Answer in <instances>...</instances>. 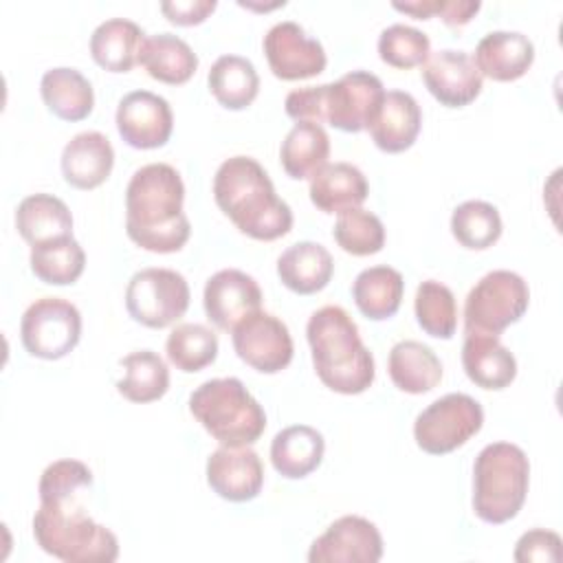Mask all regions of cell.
<instances>
[{"label": "cell", "instance_id": "6da1fadb", "mask_svg": "<svg viewBox=\"0 0 563 563\" xmlns=\"http://www.w3.org/2000/svg\"><path fill=\"white\" fill-rule=\"evenodd\" d=\"M185 185L167 163H150L136 169L125 189L128 238L152 253H176L191 233L183 213Z\"/></svg>", "mask_w": 563, "mask_h": 563}, {"label": "cell", "instance_id": "7a4b0ae2", "mask_svg": "<svg viewBox=\"0 0 563 563\" xmlns=\"http://www.w3.org/2000/svg\"><path fill=\"white\" fill-rule=\"evenodd\" d=\"M216 205L253 240H277L292 227L290 207L275 194L266 169L251 156L227 158L213 176Z\"/></svg>", "mask_w": 563, "mask_h": 563}, {"label": "cell", "instance_id": "3957f363", "mask_svg": "<svg viewBox=\"0 0 563 563\" xmlns=\"http://www.w3.org/2000/svg\"><path fill=\"white\" fill-rule=\"evenodd\" d=\"M306 336L314 372L325 387L352 396L374 383V356L363 345L358 325L345 308L323 306L314 310L308 319Z\"/></svg>", "mask_w": 563, "mask_h": 563}, {"label": "cell", "instance_id": "277c9868", "mask_svg": "<svg viewBox=\"0 0 563 563\" xmlns=\"http://www.w3.org/2000/svg\"><path fill=\"white\" fill-rule=\"evenodd\" d=\"M35 543L66 563H112L119 541L106 526L92 521L77 497L66 501H40L33 517Z\"/></svg>", "mask_w": 563, "mask_h": 563}, {"label": "cell", "instance_id": "5b68a950", "mask_svg": "<svg viewBox=\"0 0 563 563\" xmlns=\"http://www.w3.org/2000/svg\"><path fill=\"white\" fill-rule=\"evenodd\" d=\"M530 462L512 442L486 444L473 464V510L486 523H506L521 510Z\"/></svg>", "mask_w": 563, "mask_h": 563}, {"label": "cell", "instance_id": "8992f818", "mask_svg": "<svg viewBox=\"0 0 563 563\" xmlns=\"http://www.w3.org/2000/svg\"><path fill=\"white\" fill-rule=\"evenodd\" d=\"M191 416L224 446H251L266 429V413L240 378H211L189 396Z\"/></svg>", "mask_w": 563, "mask_h": 563}, {"label": "cell", "instance_id": "52a82bcc", "mask_svg": "<svg viewBox=\"0 0 563 563\" xmlns=\"http://www.w3.org/2000/svg\"><path fill=\"white\" fill-rule=\"evenodd\" d=\"M530 303V290L521 275L497 268L486 273L466 295L464 330L482 334H501L519 321Z\"/></svg>", "mask_w": 563, "mask_h": 563}, {"label": "cell", "instance_id": "ba28073f", "mask_svg": "<svg viewBox=\"0 0 563 563\" xmlns=\"http://www.w3.org/2000/svg\"><path fill=\"white\" fill-rule=\"evenodd\" d=\"M484 424L482 405L468 394H446L422 409L413 422L416 444L431 455H444L466 444Z\"/></svg>", "mask_w": 563, "mask_h": 563}, {"label": "cell", "instance_id": "9c48e42d", "mask_svg": "<svg viewBox=\"0 0 563 563\" xmlns=\"http://www.w3.org/2000/svg\"><path fill=\"white\" fill-rule=\"evenodd\" d=\"M189 284L172 268H143L125 288L130 317L147 328H167L189 308Z\"/></svg>", "mask_w": 563, "mask_h": 563}, {"label": "cell", "instance_id": "30bf717a", "mask_svg": "<svg viewBox=\"0 0 563 563\" xmlns=\"http://www.w3.org/2000/svg\"><path fill=\"white\" fill-rule=\"evenodd\" d=\"M81 336V314L62 297L35 299L22 314L20 339L31 356L57 361L66 356Z\"/></svg>", "mask_w": 563, "mask_h": 563}, {"label": "cell", "instance_id": "8fae6325", "mask_svg": "<svg viewBox=\"0 0 563 563\" xmlns=\"http://www.w3.org/2000/svg\"><path fill=\"white\" fill-rule=\"evenodd\" d=\"M235 354L262 374H277L292 361V336L286 323L264 310L244 317L233 330Z\"/></svg>", "mask_w": 563, "mask_h": 563}, {"label": "cell", "instance_id": "7c38bea8", "mask_svg": "<svg viewBox=\"0 0 563 563\" xmlns=\"http://www.w3.org/2000/svg\"><path fill=\"white\" fill-rule=\"evenodd\" d=\"M264 55L275 77L286 81L308 79L323 73L328 57L319 40L310 37L292 20L277 22L264 35Z\"/></svg>", "mask_w": 563, "mask_h": 563}, {"label": "cell", "instance_id": "4fadbf2b", "mask_svg": "<svg viewBox=\"0 0 563 563\" xmlns=\"http://www.w3.org/2000/svg\"><path fill=\"white\" fill-rule=\"evenodd\" d=\"M325 86V121L343 132L367 130L385 97L383 81L367 70H350Z\"/></svg>", "mask_w": 563, "mask_h": 563}, {"label": "cell", "instance_id": "5bb4252c", "mask_svg": "<svg viewBox=\"0 0 563 563\" xmlns=\"http://www.w3.org/2000/svg\"><path fill=\"white\" fill-rule=\"evenodd\" d=\"M383 556L378 528L358 515L339 517L310 545V563H376Z\"/></svg>", "mask_w": 563, "mask_h": 563}, {"label": "cell", "instance_id": "9a60e30c", "mask_svg": "<svg viewBox=\"0 0 563 563\" xmlns=\"http://www.w3.org/2000/svg\"><path fill=\"white\" fill-rule=\"evenodd\" d=\"M117 130L136 150H154L169 141L174 114L161 95L150 90L128 92L117 106Z\"/></svg>", "mask_w": 563, "mask_h": 563}, {"label": "cell", "instance_id": "2e32d148", "mask_svg": "<svg viewBox=\"0 0 563 563\" xmlns=\"http://www.w3.org/2000/svg\"><path fill=\"white\" fill-rule=\"evenodd\" d=\"M202 303L209 321L231 332L244 317L262 308V290L244 271L222 268L207 279Z\"/></svg>", "mask_w": 563, "mask_h": 563}, {"label": "cell", "instance_id": "e0dca14e", "mask_svg": "<svg viewBox=\"0 0 563 563\" xmlns=\"http://www.w3.org/2000/svg\"><path fill=\"white\" fill-rule=\"evenodd\" d=\"M429 92L446 108H464L482 92V75L466 51L442 48L422 64Z\"/></svg>", "mask_w": 563, "mask_h": 563}, {"label": "cell", "instance_id": "ac0fdd59", "mask_svg": "<svg viewBox=\"0 0 563 563\" xmlns=\"http://www.w3.org/2000/svg\"><path fill=\"white\" fill-rule=\"evenodd\" d=\"M207 482L227 501H251L264 484L260 455L249 446H220L207 460Z\"/></svg>", "mask_w": 563, "mask_h": 563}, {"label": "cell", "instance_id": "d6986e66", "mask_svg": "<svg viewBox=\"0 0 563 563\" xmlns=\"http://www.w3.org/2000/svg\"><path fill=\"white\" fill-rule=\"evenodd\" d=\"M420 125L422 112L418 101L409 92L389 90L385 92L367 130L378 150L387 154H398L416 143Z\"/></svg>", "mask_w": 563, "mask_h": 563}, {"label": "cell", "instance_id": "ffe728a7", "mask_svg": "<svg viewBox=\"0 0 563 563\" xmlns=\"http://www.w3.org/2000/svg\"><path fill=\"white\" fill-rule=\"evenodd\" d=\"M479 75L495 81H515L528 73L534 62V46L519 31H490L477 46L473 57Z\"/></svg>", "mask_w": 563, "mask_h": 563}, {"label": "cell", "instance_id": "44dd1931", "mask_svg": "<svg viewBox=\"0 0 563 563\" xmlns=\"http://www.w3.org/2000/svg\"><path fill=\"white\" fill-rule=\"evenodd\" d=\"M114 150L106 134L88 130L75 134L62 152V174L75 189H95L110 176Z\"/></svg>", "mask_w": 563, "mask_h": 563}, {"label": "cell", "instance_id": "7402d4cb", "mask_svg": "<svg viewBox=\"0 0 563 563\" xmlns=\"http://www.w3.org/2000/svg\"><path fill=\"white\" fill-rule=\"evenodd\" d=\"M462 365L482 389H504L517 376V361L497 334L468 332L462 345Z\"/></svg>", "mask_w": 563, "mask_h": 563}, {"label": "cell", "instance_id": "603a6c76", "mask_svg": "<svg viewBox=\"0 0 563 563\" xmlns=\"http://www.w3.org/2000/svg\"><path fill=\"white\" fill-rule=\"evenodd\" d=\"M367 194V178L352 163H328L310 178V200L323 213L361 207Z\"/></svg>", "mask_w": 563, "mask_h": 563}, {"label": "cell", "instance_id": "cb8c5ba5", "mask_svg": "<svg viewBox=\"0 0 563 563\" xmlns=\"http://www.w3.org/2000/svg\"><path fill=\"white\" fill-rule=\"evenodd\" d=\"M145 44L143 29L128 18H110L101 22L90 35L92 59L110 73L132 70Z\"/></svg>", "mask_w": 563, "mask_h": 563}, {"label": "cell", "instance_id": "d4e9b609", "mask_svg": "<svg viewBox=\"0 0 563 563\" xmlns=\"http://www.w3.org/2000/svg\"><path fill=\"white\" fill-rule=\"evenodd\" d=\"M334 262L330 251L319 242H297L288 246L277 260V275L282 284L297 295H312L332 279Z\"/></svg>", "mask_w": 563, "mask_h": 563}, {"label": "cell", "instance_id": "484cf974", "mask_svg": "<svg viewBox=\"0 0 563 563\" xmlns=\"http://www.w3.org/2000/svg\"><path fill=\"white\" fill-rule=\"evenodd\" d=\"M15 229L31 244H44L73 235V213L64 200L51 194L26 196L15 209Z\"/></svg>", "mask_w": 563, "mask_h": 563}, {"label": "cell", "instance_id": "4316f807", "mask_svg": "<svg viewBox=\"0 0 563 563\" xmlns=\"http://www.w3.org/2000/svg\"><path fill=\"white\" fill-rule=\"evenodd\" d=\"M325 440L308 424H292L282 429L271 442V462L275 471L288 479L310 475L323 460Z\"/></svg>", "mask_w": 563, "mask_h": 563}, {"label": "cell", "instance_id": "83f0119b", "mask_svg": "<svg viewBox=\"0 0 563 563\" xmlns=\"http://www.w3.org/2000/svg\"><path fill=\"white\" fill-rule=\"evenodd\" d=\"M387 369L391 383L407 394L431 391L442 380V363L435 352L420 341H398L389 350Z\"/></svg>", "mask_w": 563, "mask_h": 563}, {"label": "cell", "instance_id": "f1b7e54d", "mask_svg": "<svg viewBox=\"0 0 563 563\" xmlns=\"http://www.w3.org/2000/svg\"><path fill=\"white\" fill-rule=\"evenodd\" d=\"M40 92L46 108L64 121H81L95 106L90 81L77 68L68 66L46 70L40 81Z\"/></svg>", "mask_w": 563, "mask_h": 563}, {"label": "cell", "instance_id": "f546056e", "mask_svg": "<svg viewBox=\"0 0 563 563\" xmlns=\"http://www.w3.org/2000/svg\"><path fill=\"white\" fill-rule=\"evenodd\" d=\"M402 292V275L387 264L361 271L352 284V297L356 308L372 321L394 317L400 308Z\"/></svg>", "mask_w": 563, "mask_h": 563}, {"label": "cell", "instance_id": "4dcf8cb0", "mask_svg": "<svg viewBox=\"0 0 563 563\" xmlns=\"http://www.w3.org/2000/svg\"><path fill=\"white\" fill-rule=\"evenodd\" d=\"M139 64L145 66L152 79L163 84H185L198 68V55L191 46L172 33H156L145 37Z\"/></svg>", "mask_w": 563, "mask_h": 563}, {"label": "cell", "instance_id": "1f68e13d", "mask_svg": "<svg viewBox=\"0 0 563 563\" xmlns=\"http://www.w3.org/2000/svg\"><path fill=\"white\" fill-rule=\"evenodd\" d=\"M211 95L229 110H244L260 92V77L251 59L242 55H222L207 75Z\"/></svg>", "mask_w": 563, "mask_h": 563}, {"label": "cell", "instance_id": "d6a6232c", "mask_svg": "<svg viewBox=\"0 0 563 563\" xmlns=\"http://www.w3.org/2000/svg\"><path fill=\"white\" fill-rule=\"evenodd\" d=\"M330 156V136L317 123H295L279 147V161L290 178H312Z\"/></svg>", "mask_w": 563, "mask_h": 563}, {"label": "cell", "instance_id": "836d02e7", "mask_svg": "<svg viewBox=\"0 0 563 563\" xmlns=\"http://www.w3.org/2000/svg\"><path fill=\"white\" fill-rule=\"evenodd\" d=\"M125 376L117 389L130 402H152L169 389V369L165 361L152 350H136L121 358Z\"/></svg>", "mask_w": 563, "mask_h": 563}, {"label": "cell", "instance_id": "e575fe53", "mask_svg": "<svg viewBox=\"0 0 563 563\" xmlns=\"http://www.w3.org/2000/svg\"><path fill=\"white\" fill-rule=\"evenodd\" d=\"M29 264L33 275L53 286H66L79 279L86 266V253L81 244L70 235V238H59L51 240L37 246H31Z\"/></svg>", "mask_w": 563, "mask_h": 563}, {"label": "cell", "instance_id": "d590c367", "mask_svg": "<svg viewBox=\"0 0 563 563\" xmlns=\"http://www.w3.org/2000/svg\"><path fill=\"white\" fill-rule=\"evenodd\" d=\"M165 352L176 369L194 374L216 361L218 334L202 323H178L165 341Z\"/></svg>", "mask_w": 563, "mask_h": 563}, {"label": "cell", "instance_id": "8d00e7d4", "mask_svg": "<svg viewBox=\"0 0 563 563\" xmlns=\"http://www.w3.org/2000/svg\"><path fill=\"white\" fill-rule=\"evenodd\" d=\"M451 233L466 249H488L501 235V216L486 200H466L453 209Z\"/></svg>", "mask_w": 563, "mask_h": 563}, {"label": "cell", "instance_id": "74e56055", "mask_svg": "<svg viewBox=\"0 0 563 563\" xmlns=\"http://www.w3.org/2000/svg\"><path fill=\"white\" fill-rule=\"evenodd\" d=\"M413 310L420 328L435 339H451L457 328V306L449 286L424 279L413 299Z\"/></svg>", "mask_w": 563, "mask_h": 563}, {"label": "cell", "instance_id": "f35d334b", "mask_svg": "<svg viewBox=\"0 0 563 563\" xmlns=\"http://www.w3.org/2000/svg\"><path fill=\"white\" fill-rule=\"evenodd\" d=\"M332 238L350 255H374L385 246V227L376 213L354 207L339 213Z\"/></svg>", "mask_w": 563, "mask_h": 563}, {"label": "cell", "instance_id": "ab89813d", "mask_svg": "<svg viewBox=\"0 0 563 563\" xmlns=\"http://www.w3.org/2000/svg\"><path fill=\"white\" fill-rule=\"evenodd\" d=\"M378 55L394 68L422 66L431 55V42L427 33L409 24H389L378 35Z\"/></svg>", "mask_w": 563, "mask_h": 563}, {"label": "cell", "instance_id": "60d3db41", "mask_svg": "<svg viewBox=\"0 0 563 563\" xmlns=\"http://www.w3.org/2000/svg\"><path fill=\"white\" fill-rule=\"evenodd\" d=\"M92 486V471L79 460H57L42 471L37 493L40 501H66Z\"/></svg>", "mask_w": 563, "mask_h": 563}, {"label": "cell", "instance_id": "b9f144b4", "mask_svg": "<svg viewBox=\"0 0 563 563\" xmlns=\"http://www.w3.org/2000/svg\"><path fill=\"white\" fill-rule=\"evenodd\" d=\"M325 95L328 86H306L295 88L286 97V114L297 123H317L325 121Z\"/></svg>", "mask_w": 563, "mask_h": 563}, {"label": "cell", "instance_id": "7bdbcfd3", "mask_svg": "<svg viewBox=\"0 0 563 563\" xmlns=\"http://www.w3.org/2000/svg\"><path fill=\"white\" fill-rule=\"evenodd\" d=\"M561 559V537L552 530L534 528L521 534L515 548L517 563H532V561H550L556 563Z\"/></svg>", "mask_w": 563, "mask_h": 563}, {"label": "cell", "instance_id": "ee69618b", "mask_svg": "<svg viewBox=\"0 0 563 563\" xmlns=\"http://www.w3.org/2000/svg\"><path fill=\"white\" fill-rule=\"evenodd\" d=\"M218 7L216 0H165L161 2L163 15L178 26H194L200 24L213 13Z\"/></svg>", "mask_w": 563, "mask_h": 563}, {"label": "cell", "instance_id": "f6af8a7d", "mask_svg": "<svg viewBox=\"0 0 563 563\" xmlns=\"http://www.w3.org/2000/svg\"><path fill=\"white\" fill-rule=\"evenodd\" d=\"M479 0H438V13L449 26H464L479 11Z\"/></svg>", "mask_w": 563, "mask_h": 563}, {"label": "cell", "instance_id": "bcb514c9", "mask_svg": "<svg viewBox=\"0 0 563 563\" xmlns=\"http://www.w3.org/2000/svg\"><path fill=\"white\" fill-rule=\"evenodd\" d=\"M391 7L396 11H402V13H409L418 20H429L438 13V0H409V2H391Z\"/></svg>", "mask_w": 563, "mask_h": 563}]
</instances>
